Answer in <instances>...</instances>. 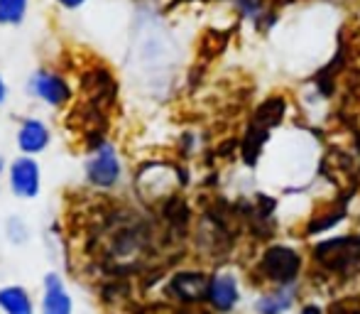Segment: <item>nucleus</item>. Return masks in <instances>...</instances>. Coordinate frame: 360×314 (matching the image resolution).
Masks as SVG:
<instances>
[{
	"mask_svg": "<svg viewBox=\"0 0 360 314\" xmlns=\"http://www.w3.org/2000/svg\"><path fill=\"white\" fill-rule=\"evenodd\" d=\"M5 236H8V241L15 243V246H25V243L30 241L27 221L20 214H10L8 219H5Z\"/></svg>",
	"mask_w": 360,
	"mask_h": 314,
	"instance_id": "13",
	"label": "nucleus"
},
{
	"mask_svg": "<svg viewBox=\"0 0 360 314\" xmlns=\"http://www.w3.org/2000/svg\"><path fill=\"white\" fill-rule=\"evenodd\" d=\"M319 263H323L331 270H348L360 268V238H336L326 241L314 251Z\"/></svg>",
	"mask_w": 360,
	"mask_h": 314,
	"instance_id": "4",
	"label": "nucleus"
},
{
	"mask_svg": "<svg viewBox=\"0 0 360 314\" xmlns=\"http://www.w3.org/2000/svg\"><path fill=\"white\" fill-rule=\"evenodd\" d=\"M8 189L15 199L32 201L42 194V165L32 155H18L8 162Z\"/></svg>",
	"mask_w": 360,
	"mask_h": 314,
	"instance_id": "3",
	"label": "nucleus"
},
{
	"mask_svg": "<svg viewBox=\"0 0 360 314\" xmlns=\"http://www.w3.org/2000/svg\"><path fill=\"white\" fill-rule=\"evenodd\" d=\"M302 314H321V312H319V307L309 305V307H304V312H302Z\"/></svg>",
	"mask_w": 360,
	"mask_h": 314,
	"instance_id": "18",
	"label": "nucleus"
},
{
	"mask_svg": "<svg viewBox=\"0 0 360 314\" xmlns=\"http://www.w3.org/2000/svg\"><path fill=\"white\" fill-rule=\"evenodd\" d=\"M15 145H18L20 155H42L52 145V128L37 115H27V118H22L18 123Z\"/></svg>",
	"mask_w": 360,
	"mask_h": 314,
	"instance_id": "5",
	"label": "nucleus"
},
{
	"mask_svg": "<svg viewBox=\"0 0 360 314\" xmlns=\"http://www.w3.org/2000/svg\"><path fill=\"white\" fill-rule=\"evenodd\" d=\"M294 297L289 292H272V295H265L255 302V310L260 314H282L292 307Z\"/></svg>",
	"mask_w": 360,
	"mask_h": 314,
	"instance_id": "12",
	"label": "nucleus"
},
{
	"mask_svg": "<svg viewBox=\"0 0 360 314\" xmlns=\"http://www.w3.org/2000/svg\"><path fill=\"white\" fill-rule=\"evenodd\" d=\"M25 91H27V96L42 101L49 108H62V106H67L74 99V89L69 84V79L62 77L59 72H54V69L44 67L34 69L30 74L27 81H25Z\"/></svg>",
	"mask_w": 360,
	"mask_h": 314,
	"instance_id": "2",
	"label": "nucleus"
},
{
	"mask_svg": "<svg viewBox=\"0 0 360 314\" xmlns=\"http://www.w3.org/2000/svg\"><path fill=\"white\" fill-rule=\"evenodd\" d=\"M0 312L3 314H39L34 310L32 292L25 285H3L0 287Z\"/></svg>",
	"mask_w": 360,
	"mask_h": 314,
	"instance_id": "9",
	"label": "nucleus"
},
{
	"mask_svg": "<svg viewBox=\"0 0 360 314\" xmlns=\"http://www.w3.org/2000/svg\"><path fill=\"white\" fill-rule=\"evenodd\" d=\"M209 285L211 277H206L204 272H176L169 280V292L184 302H196L209 297Z\"/></svg>",
	"mask_w": 360,
	"mask_h": 314,
	"instance_id": "8",
	"label": "nucleus"
},
{
	"mask_svg": "<svg viewBox=\"0 0 360 314\" xmlns=\"http://www.w3.org/2000/svg\"><path fill=\"white\" fill-rule=\"evenodd\" d=\"M236 5L245 18H262V0H236Z\"/></svg>",
	"mask_w": 360,
	"mask_h": 314,
	"instance_id": "14",
	"label": "nucleus"
},
{
	"mask_svg": "<svg viewBox=\"0 0 360 314\" xmlns=\"http://www.w3.org/2000/svg\"><path fill=\"white\" fill-rule=\"evenodd\" d=\"M5 177H8V160H5V155H0V184Z\"/></svg>",
	"mask_w": 360,
	"mask_h": 314,
	"instance_id": "17",
	"label": "nucleus"
},
{
	"mask_svg": "<svg viewBox=\"0 0 360 314\" xmlns=\"http://www.w3.org/2000/svg\"><path fill=\"white\" fill-rule=\"evenodd\" d=\"M39 314H74V297L57 270L44 272L42 277Z\"/></svg>",
	"mask_w": 360,
	"mask_h": 314,
	"instance_id": "7",
	"label": "nucleus"
},
{
	"mask_svg": "<svg viewBox=\"0 0 360 314\" xmlns=\"http://www.w3.org/2000/svg\"><path fill=\"white\" fill-rule=\"evenodd\" d=\"M5 101H8V84H5L3 74H0V108L5 106Z\"/></svg>",
	"mask_w": 360,
	"mask_h": 314,
	"instance_id": "16",
	"label": "nucleus"
},
{
	"mask_svg": "<svg viewBox=\"0 0 360 314\" xmlns=\"http://www.w3.org/2000/svg\"><path fill=\"white\" fill-rule=\"evenodd\" d=\"M30 0H0V25L3 27H18L25 23Z\"/></svg>",
	"mask_w": 360,
	"mask_h": 314,
	"instance_id": "11",
	"label": "nucleus"
},
{
	"mask_svg": "<svg viewBox=\"0 0 360 314\" xmlns=\"http://www.w3.org/2000/svg\"><path fill=\"white\" fill-rule=\"evenodd\" d=\"M54 3H57L59 8H64V10H79L86 0H54Z\"/></svg>",
	"mask_w": 360,
	"mask_h": 314,
	"instance_id": "15",
	"label": "nucleus"
},
{
	"mask_svg": "<svg viewBox=\"0 0 360 314\" xmlns=\"http://www.w3.org/2000/svg\"><path fill=\"white\" fill-rule=\"evenodd\" d=\"M206 300L214 305L218 312H231L238 302V282L233 275H214L209 285V297Z\"/></svg>",
	"mask_w": 360,
	"mask_h": 314,
	"instance_id": "10",
	"label": "nucleus"
},
{
	"mask_svg": "<svg viewBox=\"0 0 360 314\" xmlns=\"http://www.w3.org/2000/svg\"><path fill=\"white\" fill-rule=\"evenodd\" d=\"M86 184L98 191L115 189L123 180V160L110 140H98L84 160Z\"/></svg>",
	"mask_w": 360,
	"mask_h": 314,
	"instance_id": "1",
	"label": "nucleus"
},
{
	"mask_svg": "<svg viewBox=\"0 0 360 314\" xmlns=\"http://www.w3.org/2000/svg\"><path fill=\"white\" fill-rule=\"evenodd\" d=\"M299 268H302V258L287 246H275L262 256L260 270L262 275H267L270 280L280 282V285H289L294 282V277L299 275Z\"/></svg>",
	"mask_w": 360,
	"mask_h": 314,
	"instance_id": "6",
	"label": "nucleus"
}]
</instances>
